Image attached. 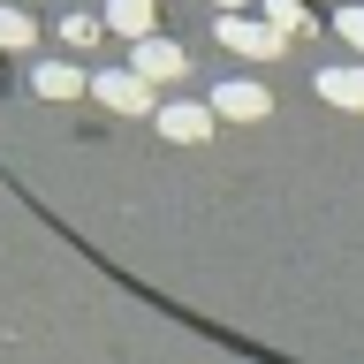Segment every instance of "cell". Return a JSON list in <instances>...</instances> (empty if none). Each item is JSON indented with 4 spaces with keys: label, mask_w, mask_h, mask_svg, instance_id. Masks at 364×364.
<instances>
[{
    "label": "cell",
    "mask_w": 364,
    "mask_h": 364,
    "mask_svg": "<svg viewBox=\"0 0 364 364\" xmlns=\"http://www.w3.org/2000/svg\"><path fill=\"white\" fill-rule=\"evenodd\" d=\"M107 23L114 31H152V0H107Z\"/></svg>",
    "instance_id": "1"
},
{
    "label": "cell",
    "mask_w": 364,
    "mask_h": 364,
    "mask_svg": "<svg viewBox=\"0 0 364 364\" xmlns=\"http://www.w3.org/2000/svg\"><path fill=\"white\" fill-rule=\"evenodd\" d=\"M220 38L228 46H250V53H273V31H250V23H235V16L220 23Z\"/></svg>",
    "instance_id": "2"
},
{
    "label": "cell",
    "mask_w": 364,
    "mask_h": 364,
    "mask_svg": "<svg viewBox=\"0 0 364 364\" xmlns=\"http://www.w3.org/2000/svg\"><path fill=\"white\" fill-rule=\"evenodd\" d=\"M220 114H266V91H250V84H228V91H220Z\"/></svg>",
    "instance_id": "3"
},
{
    "label": "cell",
    "mask_w": 364,
    "mask_h": 364,
    "mask_svg": "<svg viewBox=\"0 0 364 364\" xmlns=\"http://www.w3.org/2000/svg\"><path fill=\"white\" fill-rule=\"evenodd\" d=\"M136 68H144V76H175L182 53H175V46H144V53H136Z\"/></svg>",
    "instance_id": "4"
},
{
    "label": "cell",
    "mask_w": 364,
    "mask_h": 364,
    "mask_svg": "<svg viewBox=\"0 0 364 364\" xmlns=\"http://www.w3.org/2000/svg\"><path fill=\"white\" fill-rule=\"evenodd\" d=\"M167 136H205V114L198 107H175V114H167Z\"/></svg>",
    "instance_id": "5"
},
{
    "label": "cell",
    "mask_w": 364,
    "mask_h": 364,
    "mask_svg": "<svg viewBox=\"0 0 364 364\" xmlns=\"http://www.w3.org/2000/svg\"><path fill=\"white\" fill-rule=\"evenodd\" d=\"M0 38H8V46H23V38H31V23H23L16 8H0Z\"/></svg>",
    "instance_id": "6"
},
{
    "label": "cell",
    "mask_w": 364,
    "mask_h": 364,
    "mask_svg": "<svg viewBox=\"0 0 364 364\" xmlns=\"http://www.w3.org/2000/svg\"><path fill=\"white\" fill-rule=\"evenodd\" d=\"M99 91H107V99H122V107H136V99H144V91L129 84V76H107V84H99Z\"/></svg>",
    "instance_id": "7"
},
{
    "label": "cell",
    "mask_w": 364,
    "mask_h": 364,
    "mask_svg": "<svg viewBox=\"0 0 364 364\" xmlns=\"http://www.w3.org/2000/svg\"><path fill=\"white\" fill-rule=\"evenodd\" d=\"M326 91L334 99H364V76H326Z\"/></svg>",
    "instance_id": "8"
},
{
    "label": "cell",
    "mask_w": 364,
    "mask_h": 364,
    "mask_svg": "<svg viewBox=\"0 0 364 364\" xmlns=\"http://www.w3.org/2000/svg\"><path fill=\"white\" fill-rule=\"evenodd\" d=\"M341 31H349V38H364V8H341Z\"/></svg>",
    "instance_id": "9"
}]
</instances>
